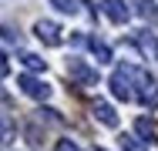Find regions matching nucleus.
I'll list each match as a JSON object with an SVG mask.
<instances>
[{
	"label": "nucleus",
	"mask_w": 158,
	"mask_h": 151,
	"mask_svg": "<svg viewBox=\"0 0 158 151\" xmlns=\"http://www.w3.org/2000/svg\"><path fill=\"white\" fill-rule=\"evenodd\" d=\"M121 74L131 81V94H135L145 108H158V81L148 71H141V67H121Z\"/></svg>",
	"instance_id": "obj_1"
},
{
	"label": "nucleus",
	"mask_w": 158,
	"mask_h": 151,
	"mask_svg": "<svg viewBox=\"0 0 158 151\" xmlns=\"http://www.w3.org/2000/svg\"><path fill=\"white\" fill-rule=\"evenodd\" d=\"M17 88H20V94H27L34 101H47V97H51V84H44V81L34 77V74H20Z\"/></svg>",
	"instance_id": "obj_2"
},
{
	"label": "nucleus",
	"mask_w": 158,
	"mask_h": 151,
	"mask_svg": "<svg viewBox=\"0 0 158 151\" xmlns=\"http://www.w3.org/2000/svg\"><path fill=\"white\" fill-rule=\"evenodd\" d=\"M131 44L141 51V57H145V60H158V37H155V34H148V30H135V34H131Z\"/></svg>",
	"instance_id": "obj_3"
},
{
	"label": "nucleus",
	"mask_w": 158,
	"mask_h": 151,
	"mask_svg": "<svg viewBox=\"0 0 158 151\" xmlns=\"http://www.w3.org/2000/svg\"><path fill=\"white\" fill-rule=\"evenodd\" d=\"M91 114H94V121L104 124V128H118V111H114L108 101H101V97L91 101Z\"/></svg>",
	"instance_id": "obj_4"
},
{
	"label": "nucleus",
	"mask_w": 158,
	"mask_h": 151,
	"mask_svg": "<svg viewBox=\"0 0 158 151\" xmlns=\"http://www.w3.org/2000/svg\"><path fill=\"white\" fill-rule=\"evenodd\" d=\"M101 10H104L108 20H114V24H128V17H131L128 0H101Z\"/></svg>",
	"instance_id": "obj_5"
},
{
	"label": "nucleus",
	"mask_w": 158,
	"mask_h": 151,
	"mask_svg": "<svg viewBox=\"0 0 158 151\" xmlns=\"http://www.w3.org/2000/svg\"><path fill=\"white\" fill-rule=\"evenodd\" d=\"M34 34H37L44 44H51V47H57V44L64 40V37H61V27L51 24V20H37V24H34Z\"/></svg>",
	"instance_id": "obj_6"
},
{
	"label": "nucleus",
	"mask_w": 158,
	"mask_h": 151,
	"mask_svg": "<svg viewBox=\"0 0 158 151\" xmlns=\"http://www.w3.org/2000/svg\"><path fill=\"white\" fill-rule=\"evenodd\" d=\"M128 7H131V14H138L141 20L158 24V3L155 0H128Z\"/></svg>",
	"instance_id": "obj_7"
},
{
	"label": "nucleus",
	"mask_w": 158,
	"mask_h": 151,
	"mask_svg": "<svg viewBox=\"0 0 158 151\" xmlns=\"http://www.w3.org/2000/svg\"><path fill=\"white\" fill-rule=\"evenodd\" d=\"M71 77L81 81V84H88V88H94V84H98V74L84 64V60H71Z\"/></svg>",
	"instance_id": "obj_8"
},
{
	"label": "nucleus",
	"mask_w": 158,
	"mask_h": 151,
	"mask_svg": "<svg viewBox=\"0 0 158 151\" xmlns=\"http://www.w3.org/2000/svg\"><path fill=\"white\" fill-rule=\"evenodd\" d=\"M108 88H111V94H114L118 101H131V97H135V94H131V88H128V77L121 74V71L108 81Z\"/></svg>",
	"instance_id": "obj_9"
},
{
	"label": "nucleus",
	"mask_w": 158,
	"mask_h": 151,
	"mask_svg": "<svg viewBox=\"0 0 158 151\" xmlns=\"http://www.w3.org/2000/svg\"><path fill=\"white\" fill-rule=\"evenodd\" d=\"M135 134H138L145 145H155V141H158V128L148 118H138V121H135Z\"/></svg>",
	"instance_id": "obj_10"
},
{
	"label": "nucleus",
	"mask_w": 158,
	"mask_h": 151,
	"mask_svg": "<svg viewBox=\"0 0 158 151\" xmlns=\"http://www.w3.org/2000/svg\"><path fill=\"white\" fill-rule=\"evenodd\" d=\"M14 141V118L7 114V108H0V145Z\"/></svg>",
	"instance_id": "obj_11"
},
{
	"label": "nucleus",
	"mask_w": 158,
	"mask_h": 151,
	"mask_svg": "<svg viewBox=\"0 0 158 151\" xmlns=\"http://www.w3.org/2000/svg\"><path fill=\"white\" fill-rule=\"evenodd\" d=\"M88 47H91V54H94L98 60H104V64L111 60V47H108L104 40H98V37H88Z\"/></svg>",
	"instance_id": "obj_12"
},
{
	"label": "nucleus",
	"mask_w": 158,
	"mask_h": 151,
	"mask_svg": "<svg viewBox=\"0 0 158 151\" xmlns=\"http://www.w3.org/2000/svg\"><path fill=\"white\" fill-rule=\"evenodd\" d=\"M24 67H27L31 74H40V71H47V60L37 57V54H24Z\"/></svg>",
	"instance_id": "obj_13"
},
{
	"label": "nucleus",
	"mask_w": 158,
	"mask_h": 151,
	"mask_svg": "<svg viewBox=\"0 0 158 151\" xmlns=\"http://www.w3.org/2000/svg\"><path fill=\"white\" fill-rule=\"evenodd\" d=\"M61 14H77V0H51Z\"/></svg>",
	"instance_id": "obj_14"
},
{
	"label": "nucleus",
	"mask_w": 158,
	"mask_h": 151,
	"mask_svg": "<svg viewBox=\"0 0 158 151\" xmlns=\"http://www.w3.org/2000/svg\"><path fill=\"white\" fill-rule=\"evenodd\" d=\"M121 151H141V148H138V141H135L131 134H125V138H121Z\"/></svg>",
	"instance_id": "obj_15"
},
{
	"label": "nucleus",
	"mask_w": 158,
	"mask_h": 151,
	"mask_svg": "<svg viewBox=\"0 0 158 151\" xmlns=\"http://www.w3.org/2000/svg\"><path fill=\"white\" fill-rule=\"evenodd\" d=\"M54 151H81V148H77V145H71V141H57Z\"/></svg>",
	"instance_id": "obj_16"
},
{
	"label": "nucleus",
	"mask_w": 158,
	"mask_h": 151,
	"mask_svg": "<svg viewBox=\"0 0 158 151\" xmlns=\"http://www.w3.org/2000/svg\"><path fill=\"white\" fill-rule=\"evenodd\" d=\"M0 77H7V57L0 54Z\"/></svg>",
	"instance_id": "obj_17"
},
{
	"label": "nucleus",
	"mask_w": 158,
	"mask_h": 151,
	"mask_svg": "<svg viewBox=\"0 0 158 151\" xmlns=\"http://www.w3.org/2000/svg\"><path fill=\"white\" fill-rule=\"evenodd\" d=\"M91 151H104V148H91Z\"/></svg>",
	"instance_id": "obj_18"
}]
</instances>
